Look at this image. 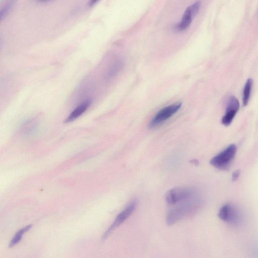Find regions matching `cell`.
Instances as JSON below:
<instances>
[{"label": "cell", "mask_w": 258, "mask_h": 258, "mask_svg": "<svg viewBox=\"0 0 258 258\" xmlns=\"http://www.w3.org/2000/svg\"><path fill=\"white\" fill-rule=\"evenodd\" d=\"M198 196L196 190L190 187L172 188L166 194L165 200L168 205L174 206Z\"/></svg>", "instance_id": "7a4b0ae2"}, {"label": "cell", "mask_w": 258, "mask_h": 258, "mask_svg": "<svg viewBox=\"0 0 258 258\" xmlns=\"http://www.w3.org/2000/svg\"><path fill=\"white\" fill-rule=\"evenodd\" d=\"M201 5V2L197 1L186 9L180 22L175 27L177 31H184L189 27L193 18L198 13Z\"/></svg>", "instance_id": "277c9868"}, {"label": "cell", "mask_w": 258, "mask_h": 258, "mask_svg": "<svg viewBox=\"0 0 258 258\" xmlns=\"http://www.w3.org/2000/svg\"><path fill=\"white\" fill-rule=\"evenodd\" d=\"M201 200L198 196L176 204L170 209L166 216V221L172 225L181 219L196 213L201 206Z\"/></svg>", "instance_id": "6da1fadb"}, {"label": "cell", "mask_w": 258, "mask_h": 258, "mask_svg": "<svg viewBox=\"0 0 258 258\" xmlns=\"http://www.w3.org/2000/svg\"><path fill=\"white\" fill-rule=\"evenodd\" d=\"M91 104L90 100H87L82 102L71 112L66 119L64 122H70L78 118L87 110Z\"/></svg>", "instance_id": "9c48e42d"}, {"label": "cell", "mask_w": 258, "mask_h": 258, "mask_svg": "<svg viewBox=\"0 0 258 258\" xmlns=\"http://www.w3.org/2000/svg\"><path fill=\"white\" fill-rule=\"evenodd\" d=\"M239 175H240V170L239 169H238V170H236V171H235L232 174V180L233 181L236 180L237 179V178H238Z\"/></svg>", "instance_id": "5bb4252c"}, {"label": "cell", "mask_w": 258, "mask_h": 258, "mask_svg": "<svg viewBox=\"0 0 258 258\" xmlns=\"http://www.w3.org/2000/svg\"><path fill=\"white\" fill-rule=\"evenodd\" d=\"M218 217L222 220L233 225L238 224L241 220L239 212L230 204H226L221 208Z\"/></svg>", "instance_id": "52a82bcc"}, {"label": "cell", "mask_w": 258, "mask_h": 258, "mask_svg": "<svg viewBox=\"0 0 258 258\" xmlns=\"http://www.w3.org/2000/svg\"><path fill=\"white\" fill-rule=\"evenodd\" d=\"M31 227V225H29L20 230L15 235L13 239L11 241L9 246L12 247L16 244L21 239L22 236L24 233L28 231Z\"/></svg>", "instance_id": "7c38bea8"}, {"label": "cell", "mask_w": 258, "mask_h": 258, "mask_svg": "<svg viewBox=\"0 0 258 258\" xmlns=\"http://www.w3.org/2000/svg\"><path fill=\"white\" fill-rule=\"evenodd\" d=\"M18 0H2L0 6V20L5 19L12 12Z\"/></svg>", "instance_id": "30bf717a"}, {"label": "cell", "mask_w": 258, "mask_h": 258, "mask_svg": "<svg viewBox=\"0 0 258 258\" xmlns=\"http://www.w3.org/2000/svg\"><path fill=\"white\" fill-rule=\"evenodd\" d=\"M38 1H40V2H45V1H48V0H38Z\"/></svg>", "instance_id": "2e32d148"}, {"label": "cell", "mask_w": 258, "mask_h": 258, "mask_svg": "<svg viewBox=\"0 0 258 258\" xmlns=\"http://www.w3.org/2000/svg\"><path fill=\"white\" fill-rule=\"evenodd\" d=\"M181 107V104H174L165 107L158 112L150 121L149 126L154 127L162 123L174 113H175Z\"/></svg>", "instance_id": "5b68a950"}, {"label": "cell", "mask_w": 258, "mask_h": 258, "mask_svg": "<svg viewBox=\"0 0 258 258\" xmlns=\"http://www.w3.org/2000/svg\"><path fill=\"white\" fill-rule=\"evenodd\" d=\"M99 0H90L89 3V6L91 7L94 6L96 3H97Z\"/></svg>", "instance_id": "9a60e30c"}, {"label": "cell", "mask_w": 258, "mask_h": 258, "mask_svg": "<svg viewBox=\"0 0 258 258\" xmlns=\"http://www.w3.org/2000/svg\"><path fill=\"white\" fill-rule=\"evenodd\" d=\"M253 85V80L251 78H249L246 81L243 90L242 96V103L243 106H245L247 105L251 95Z\"/></svg>", "instance_id": "8fae6325"}, {"label": "cell", "mask_w": 258, "mask_h": 258, "mask_svg": "<svg viewBox=\"0 0 258 258\" xmlns=\"http://www.w3.org/2000/svg\"><path fill=\"white\" fill-rule=\"evenodd\" d=\"M137 205V200H133L119 214H118L113 223L104 233L103 238L107 237L114 229L125 221L134 212Z\"/></svg>", "instance_id": "8992f818"}, {"label": "cell", "mask_w": 258, "mask_h": 258, "mask_svg": "<svg viewBox=\"0 0 258 258\" xmlns=\"http://www.w3.org/2000/svg\"><path fill=\"white\" fill-rule=\"evenodd\" d=\"M237 150L234 144H231L221 152L214 156L211 160L210 164L215 167L221 169H227Z\"/></svg>", "instance_id": "3957f363"}, {"label": "cell", "mask_w": 258, "mask_h": 258, "mask_svg": "<svg viewBox=\"0 0 258 258\" xmlns=\"http://www.w3.org/2000/svg\"><path fill=\"white\" fill-rule=\"evenodd\" d=\"M239 108L238 100L234 96L229 99L226 109V112L222 118V123L225 126H228L233 121Z\"/></svg>", "instance_id": "ba28073f"}, {"label": "cell", "mask_w": 258, "mask_h": 258, "mask_svg": "<svg viewBox=\"0 0 258 258\" xmlns=\"http://www.w3.org/2000/svg\"><path fill=\"white\" fill-rule=\"evenodd\" d=\"M120 63L119 62H115L113 66L111 67L110 70L109 71L107 76L108 78H111L114 76L119 70V68L120 67Z\"/></svg>", "instance_id": "4fadbf2b"}]
</instances>
